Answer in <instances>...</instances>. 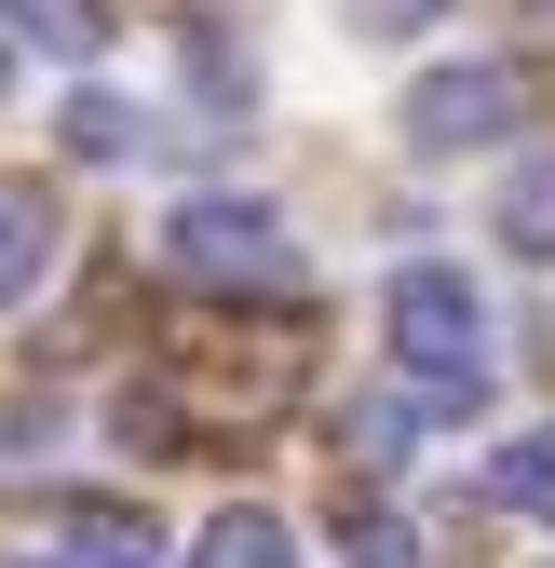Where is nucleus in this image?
Returning a JSON list of instances; mask_svg holds the SVG:
<instances>
[{
  "label": "nucleus",
  "instance_id": "1",
  "mask_svg": "<svg viewBox=\"0 0 555 568\" xmlns=\"http://www.w3.org/2000/svg\"><path fill=\"white\" fill-rule=\"evenodd\" d=\"M163 257H176V284H218V298H285L299 284V244L271 203H176Z\"/></svg>",
  "mask_w": 555,
  "mask_h": 568
},
{
  "label": "nucleus",
  "instance_id": "2",
  "mask_svg": "<svg viewBox=\"0 0 555 568\" xmlns=\"http://www.w3.org/2000/svg\"><path fill=\"white\" fill-rule=\"evenodd\" d=\"M380 325H393V366L406 379H488V298H474L447 257H406L393 298H380Z\"/></svg>",
  "mask_w": 555,
  "mask_h": 568
},
{
  "label": "nucleus",
  "instance_id": "3",
  "mask_svg": "<svg viewBox=\"0 0 555 568\" xmlns=\"http://www.w3.org/2000/svg\"><path fill=\"white\" fill-rule=\"evenodd\" d=\"M515 122H528L515 68H434V82H406V150H488Z\"/></svg>",
  "mask_w": 555,
  "mask_h": 568
},
{
  "label": "nucleus",
  "instance_id": "4",
  "mask_svg": "<svg viewBox=\"0 0 555 568\" xmlns=\"http://www.w3.org/2000/svg\"><path fill=\"white\" fill-rule=\"evenodd\" d=\"M28 568H163V515H135V501H82L54 528V555H28Z\"/></svg>",
  "mask_w": 555,
  "mask_h": 568
},
{
  "label": "nucleus",
  "instance_id": "5",
  "mask_svg": "<svg viewBox=\"0 0 555 568\" xmlns=\"http://www.w3.org/2000/svg\"><path fill=\"white\" fill-rule=\"evenodd\" d=\"M0 41H41L68 68H95L109 54V0H0Z\"/></svg>",
  "mask_w": 555,
  "mask_h": 568
},
{
  "label": "nucleus",
  "instance_id": "6",
  "mask_svg": "<svg viewBox=\"0 0 555 568\" xmlns=\"http://www.w3.org/2000/svg\"><path fill=\"white\" fill-rule=\"evenodd\" d=\"M190 568H299V528L271 515V501H231L218 528H203V555Z\"/></svg>",
  "mask_w": 555,
  "mask_h": 568
},
{
  "label": "nucleus",
  "instance_id": "7",
  "mask_svg": "<svg viewBox=\"0 0 555 568\" xmlns=\"http://www.w3.org/2000/svg\"><path fill=\"white\" fill-rule=\"evenodd\" d=\"M488 231H502L515 257H555V163H515V176H502V203H488Z\"/></svg>",
  "mask_w": 555,
  "mask_h": 568
},
{
  "label": "nucleus",
  "instance_id": "8",
  "mask_svg": "<svg viewBox=\"0 0 555 568\" xmlns=\"http://www.w3.org/2000/svg\"><path fill=\"white\" fill-rule=\"evenodd\" d=\"M41 257H54V231H41V203H28V190H0V312H14L28 284H41Z\"/></svg>",
  "mask_w": 555,
  "mask_h": 568
},
{
  "label": "nucleus",
  "instance_id": "9",
  "mask_svg": "<svg viewBox=\"0 0 555 568\" xmlns=\"http://www.w3.org/2000/svg\"><path fill=\"white\" fill-rule=\"evenodd\" d=\"M68 150H82V163H135L150 135H135V109H122V95H68Z\"/></svg>",
  "mask_w": 555,
  "mask_h": 568
},
{
  "label": "nucleus",
  "instance_id": "10",
  "mask_svg": "<svg viewBox=\"0 0 555 568\" xmlns=\"http://www.w3.org/2000/svg\"><path fill=\"white\" fill-rule=\"evenodd\" d=\"M488 501H528V515L555 528V434H528V447H502V460H488Z\"/></svg>",
  "mask_w": 555,
  "mask_h": 568
},
{
  "label": "nucleus",
  "instance_id": "11",
  "mask_svg": "<svg viewBox=\"0 0 555 568\" xmlns=\"http://www.w3.org/2000/svg\"><path fill=\"white\" fill-rule=\"evenodd\" d=\"M339 555H353V568H421V528H393L380 501H353V515H339Z\"/></svg>",
  "mask_w": 555,
  "mask_h": 568
},
{
  "label": "nucleus",
  "instance_id": "12",
  "mask_svg": "<svg viewBox=\"0 0 555 568\" xmlns=\"http://www.w3.org/2000/svg\"><path fill=\"white\" fill-rule=\"evenodd\" d=\"M339 14H353L366 41H406V28H434V14H447V0H339Z\"/></svg>",
  "mask_w": 555,
  "mask_h": 568
}]
</instances>
